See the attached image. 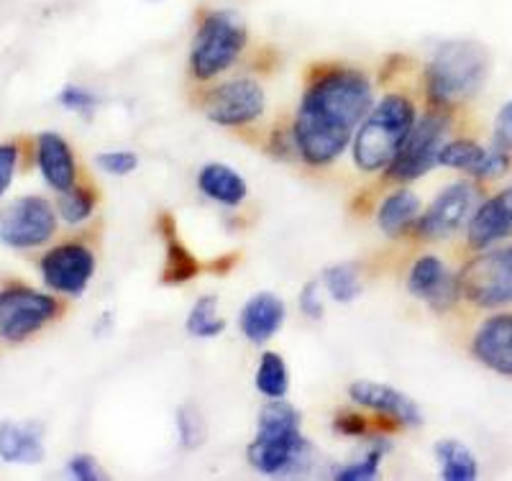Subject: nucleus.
I'll return each instance as SVG.
<instances>
[{"instance_id":"6e6552de","label":"nucleus","mask_w":512,"mask_h":481,"mask_svg":"<svg viewBox=\"0 0 512 481\" xmlns=\"http://www.w3.org/2000/svg\"><path fill=\"white\" fill-rule=\"evenodd\" d=\"M200 108L216 126L244 128L264 116L267 95L254 77H233L210 87L200 100Z\"/></svg>"},{"instance_id":"f3484780","label":"nucleus","mask_w":512,"mask_h":481,"mask_svg":"<svg viewBox=\"0 0 512 481\" xmlns=\"http://www.w3.org/2000/svg\"><path fill=\"white\" fill-rule=\"evenodd\" d=\"M472 356L500 377H512V313L489 315L472 336Z\"/></svg>"},{"instance_id":"4be33fe9","label":"nucleus","mask_w":512,"mask_h":481,"mask_svg":"<svg viewBox=\"0 0 512 481\" xmlns=\"http://www.w3.org/2000/svg\"><path fill=\"white\" fill-rule=\"evenodd\" d=\"M159 233L164 238V269H162V282L164 284H185L190 282L195 274L200 272L198 259L190 254L185 244H182L180 233H177L175 218L169 213L159 215L157 223Z\"/></svg>"},{"instance_id":"423d86ee","label":"nucleus","mask_w":512,"mask_h":481,"mask_svg":"<svg viewBox=\"0 0 512 481\" xmlns=\"http://www.w3.org/2000/svg\"><path fill=\"white\" fill-rule=\"evenodd\" d=\"M448 126L451 123H448L446 111H441V108L420 116L415 126L410 128L408 139L402 141V146L392 157V162L384 167L387 182H392V185H408V182L420 180L431 169H436L441 146L446 144Z\"/></svg>"},{"instance_id":"a878e982","label":"nucleus","mask_w":512,"mask_h":481,"mask_svg":"<svg viewBox=\"0 0 512 481\" xmlns=\"http://www.w3.org/2000/svg\"><path fill=\"white\" fill-rule=\"evenodd\" d=\"M320 284L326 287V292L333 300L349 305V302H354L356 297L361 295L359 267H356L354 261H338V264H331V267L323 269Z\"/></svg>"},{"instance_id":"473e14b6","label":"nucleus","mask_w":512,"mask_h":481,"mask_svg":"<svg viewBox=\"0 0 512 481\" xmlns=\"http://www.w3.org/2000/svg\"><path fill=\"white\" fill-rule=\"evenodd\" d=\"M492 146L512 154V100H507L495 116V126H492Z\"/></svg>"},{"instance_id":"c756f323","label":"nucleus","mask_w":512,"mask_h":481,"mask_svg":"<svg viewBox=\"0 0 512 481\" xmlns=\"http://www.w3.org/2000/svg\"><path fill=\"white\" fill-rule=\"evenodd\" d=\"M177 435L185 448H200L208 438V425H205L203 412L195 405H182L177 410Z\"/></svg>"},{"instance_id":"bb28decb","label":"nucleus","mask_w":512,"mask_h":481,"mask_svg":"<svg viewBox=\"0 0 512 481\" xmlns=\"http://www.w3.org/2000/svg\"><path fill=\"white\" fill-rule=\"evenodd\" d=\"M187 333L195 338H216L226 331V320L218 313V297L203 295L187 313Z\"/></svg>"},{"instance_id":"0eeeda50","label":"nucleus","mask_w":512,"mask_h":481,"mask_svg":"<svg viewBox=\"0 0 512 481\" xmlns=\"http://www.w3.org/2000/svg\"><path fill=\"white\" fill-rule=\"evenodd\" d=\"M461 300L474 308L500 310L512 305V246L484 249L459 274Z\"/></svg>"},{"instance_id":"2eb2a0df","label":"nucleus","mask_w":512,"mask_h":481,"mask_svg":"<svg viewBox=\"0 0 512 481\" xmlns=\"http://www.w3.org/2000/svg\"><path fill=\"white\" fill-rule=\"evenodd\" d=\"M349 397L354 405L379 412L384 418L395 420L402 428H418V425H423L420 407L405 392L390 387V384L356 379V382L349 384Z\"/></svg>"},{"instance_id":"cd10ccee","label":"nucleus","mask_w":512,"mask_h":481,"mask_svg":"<svg viewBox=\"0 0 512 481\" xmlns=\"http://www.w3.org/2000/svg\"><path fill=\"white\" fill-rule=\"evenodd\" d=\"M95 205H98V192H95L93 187L72 185L70 190L59 192L57 215L62 221L77 226V223L88 221L90 215H93Z\"/></svg>"},{"instance_id":"ddd939ff","label":"nucleus","mask_w":512,"mask_h":481,"mask_svg":"<svg viewBox=\"0 0 512 481\" xmlns=\"http://www.w3.org/2000/svg\"><path fill=\"white\" fill-rule=\"evenodd\" d=\"M408 292L436 313H446L461 300L459 277L448 272L438 256L425 254L413 261L408 272Z\"/></svg>"},{"instance_id":"f704fd0d","label":"nucleus","mask_w":512,"mask_h":481,"mask_svg":"<svg viewBox=\"0 0 512 481\" xmlns=\"http://www.w3.org/2000/svg\"><path fill=\"white\" fill-rule=\"evenodd\" d=\"M320 287H323V284H320L318 279H313V282H308L303 290H300V313L310 320H320L323 318V313H326V305H323Z\"/></svg>"},{"instance_id":"a211bd4d","label":"nucleus","mask_w":512,"mask_h":481,"mask_svg":"<svg viewBox=\"0 0 512 481\" xmlns=\"http://www.w3.org/2000/svg\"><path fill=\"white\" fill-rule=\"evenodd\" d=\"M36 162L39 172L52 190L64 192L77 185V159L75 151L59 134H41L36 141Z\"/></svg>"},{"instance_id":"5701e85b","label":"nucleus","mask_w":512,"mask_h":481,"mask_svg":"<svg viewBox=\"0 0 512 481\" xmlns=\"http://www.w3.org/2000/svg\"><path fill=\"white\" fill-rule=\"evenodd\" d=\"M198 187L205 198L213 200V203L226 205V208H236L249 195V187H246L244 177L236 169L221 162H210L200 169Z\"/></svg>"},{"instance_id":"2f4dec72","label":"nucleus","mask_w":512,"mask_h":481,"mask_svg":"<svg viewBox=\"0 0 512 481\" xmlns=\"http://www.w3.org/2000/svg\"><path fill=\"white\" fill-rule=\"evenodd\" d=\"M59 103H62L67 111H75V113H82V116H90V113L95 111V105H98V98H95L90 90H85V87L67 85L62 93H59Z\"/></svg>"},{"instance_id":"9d476101","label":"nucleus","mask_w":512,"mask_h":481,"mask_svg":"<svg viewBox=\"0 0 512 481\" xmlns=\"http://www.w3.org/2000/svg\"><path fill=\"white\" fill-rule=\"evenodd\" d=\"M59 315V302L52 295L31 290L26 284H11L0 290V338L21 343L39 333Z\"/></svg>"},{"instance_id":"1a4fd4ad","label":"nucleus","mask_w":512,"mask_h":481,"mask_svg":"<svg viewBox=\"0 0 512 481\" xmlns=\"http://www.w3.org/2000/svg\"><path fill=\"white\" fill-rule=\"evenodd\" d=\"M479 203H482L479 190L472 182H454V185H448L446 190L438 192L436 200L425 208V213H420L413 236L418 241H448L461 228L469 226Z\"/></svg>"},{"instance_id":"39448f33","label":"nucleus","mask_w":512,"mask_h":481,"mask_svg":"<svg viewBox=\"0 0 512 481\" xmlns=\"http://www.w3.org/2000/svg\"><path fill=\"white\" fill-rule=\"evenodd\" d=\"M249 44V26L236 11H205L190 49V75L198 82L216 80L231 70Z\"/></svg>"},{"instance_id":"393cba45","label":"nucleus","mask_w":512,"mask_h":481,"mask_svg":"<svg viewBox=\"0 0 512 481\" xmlns=\"http://www.w3.org/2000/svg\"><path fill=\"white\" fill-rule=\"evenodd\" d=\"M256 389L262 392L267 400H280L287 397V389H290V374H287V364L277 351H267L259 359L254 374Z\"/></svg>"},{"instance_id":"f8f14e48","label":"nucleus","mask_w":512,"mask_h":481,"mask_svg":"<svg viewBox=\"0 0 512 481\" xmlns=\"http://www.w3.org/2000/svg\"><path fill=\"white\" fill-rule=\"evenodd\" d=\"M95 274V254L80 241H67L49 249L41 259V277L54 292L80 297Z\"/></svg>"},{"instance_id":"c85d7f7f","label":"nucleus","mask_w":512,"mask_h":481,"mask_svg":"<svg viewBox=\"0 0 512 481\" xmlns=\"http://www.w3.org/2000/svg\"><path fill=\"white\" fill-rule=\"evenodd\" d=\"M390 443L379 438V441H372V446L367 448V453L356 461H349L341 469L333 471V479L338 481H369L377 479L379 474V464H382V458L390 453Z\"/></svg>"},{"instance_id":"dca6fc26","label":"nucleus","mask_w":512,"mask_h":481,"mask_svg":"<svg viewBox=\"0 0 512 481\" xmlns=\"http://www.w3.org/2000/svg\"><path fill=\"white\" fill-rule=\"evenodd\" d=\"M505 238H512V185L482 200L466 226V244L474 251L492 249Z\"/></svg>"},{"instance_id":"b1692460","label":"nucleus","mask_w":512,"mask_h":481,"mask_svg":"<svg viewBox=\"0 0 512 481\" xmlns=\"http://www.w3.org/2000/svg\"><path fill=\"white\" fill-rule=\"evenodd\" d=\"M436 458L441 464V479L446 481H472L477 479V458L461 441L446 438L436 443Z\"/></svg>"},{"instance_id":"aec40b11","label":"nucleus","mask_w":512,"mask_h":481,"mask_svg":"<svg viewBox=\"0 0 512 481\" xmlns=\"http://www.w3.org/2000/svg\"><path fill=\"white\" fill-rule=\"evenodd\" d=\"M420 213H423V205H420L418 195L413 190H408V187L400 185L379 205L377 226L387 238L400 241V238L413 236V228L418 223Z\"/></svg>"},{"instance_id":"e433bc0d","label":"nucleus","mask_w":512,"mask_h":481,"mask_svg":"<svg viewBox=\"0 0 512 481\" xmlns=\"http://www.w3.org/2000/svg\"><path fill=\"white\" fill-rule=\"evenodd\" d=\"M336 433L341 435H367V418L359 415V412H338L336 415Z\"/></svg>"},{"instance_id":"c9c22d12","label":"nucleus","mask_w":512,"mask_h":481,"mask_svg":"<svg viewBox=\"0 0 512 481\" xmlns=\"http://www.w3.org/2000/svg\"><path fill=\"white\" fill-rule=\"evenodd\" d=\"M16 164H18V146L0 144V198H3L8 187H11L13 174H16Z\"/></svg>"},{"instance_id":"7c9ffc66","label":"nucleus","mask_w":512,"mask_h":481,"mask_svg":"<svg viewBox=\"0 0 512 481\" xmlns=\"http://www.w3.org/2000/svg\"><path fill=\"white\" fill-rule=\"evenodd\" d=\"M95 162L105 174H116V177H126L139 167V157L134 151H100Z\"/></svg>"},{"instance_id":"72a5a7b5","label":"nucleus","mask_w":512,"mask_h":481,"mask_svg":"<svg viewBox=\"0 0 512 481\" xmlns=\"http://www.w3.org/2000/svg\"><path fill=\"white\" fill-rule=\"evenodd\" d=\"M67 474L77 481H98L105 476L98 464V458L90 456V453H77V456H72L70 464H67Z\"/></svg>"},{"instance_id":"6ab92c4d","label":"nucleus","mask_w":512,"mask_h":481,"mask_svg":"<svg viewBox=\"0 0 512 481\" xmlns=\"http://www.w3.org/2000/svg\"><path fill=\"white\" fill-rule=\"evenodd\" d=\"M287 318V308L280 295L274 292H256L249 297L244 308H241L239 325L241 333L249 343H267L274 333H280L282 323Z\"/></svg>"},{"instance_id":"7ed1b4c3","label":"nucleus","mask_w":512,"mask_h":481,"mask_svg":"<svg viewBox=\"0 0 512 481\" xmlns=\"http://www.w3.org/2000/svg\"><path fill=\"white\" fill-rule=\"evenodd\" d=\"M492 72L487 47L474 39L443 41L425 67V93L433 108L448 111L477 98Z\"/></svg>"},{"instance_id":"9b49d317","label":"nucleus","mask_w":512,"mask_h":481,"mask_svg":"<svg viewBox=\"0 0 512 481\" xmlns=\"http://www.w3.org/2000/svg\"><path fill=\"white\" fill-rule=\"evenodd\" d=\"M57 233V208L39 195L13 200L0 210V241L11 249H36Z\"/></svg>"},{"instance_id":"412c9836","label":"nucleus","mask_w":512,"mask_h":481,"mask_svg":"<svg viewBox=\"0 0 512 481\" xmlns=\"http://www.w3.org/2000/svg\"><path fill=\"white\" fill-rule=\"evenodd\" d=\"M0 458L8 464L34 466L44 461V430L36 423H0Z\"/></svg>"},{"instance_id":"4468645a","label":"nucleus","mask_w":512,"mask_h":481,"mask_svg":"<svg viewBox=\"0 0 512 481\" xmlns=\"http://www.w3.org/2000/svg\"><path fill=\"white\" fill-rule=\"evenodd\" d=\"M510 151H502L497 146H482L474 139H454L446 141L438 154V167L459 169V172L472 174L474 180H497L510 169Z\"/></svg>"},{"instance_id":"20e7f679","label":"nucleus","mask_w":512,"mask_h":481,"mask_svg":"<svg viewBox=\"0 0 512 481\" xmlns=\"http://www.w3.org/2000/svg\"><path fill=\"white\" fill-rule=\"evenodd\" d=\"M418 121L415 103L402 93H387L356 128L354 141H351V157L359 172L374 174L382 172L402 141L408 139L410 128Z\"/></svg>"},{"instance_id":"f03ea898","label":"nucleus","mask_w":512,"mask_h":481,"mask_svg":"<svg viewBox=\"0 0 512 481\" xmlns=\"http://www.w3.org/2000/svg\"><path fill=\"white\" fill-rule=\"evenodd\" d=\"M313 456V446L300 430V412L285 397L269 400L259 410V425L246 448V461L267 476H287L310 469Z\"/></svg>"},{"instance_id":"f257e3e1","label":"nucleus","mask_w":512,"mask_h":481,"mask_svg":"<svg viewBox=\"0 0 512 481\" xmlns=\"http://www.w3.org/2000/svg\"><path fill=\"white\" fill-rule=\"evenodd\" d=\"M374 105L367 72L351 64H320L310 75L292 121V141L308 167H328L354 141L356 128Z\"/></svg>"}]
</instances>
